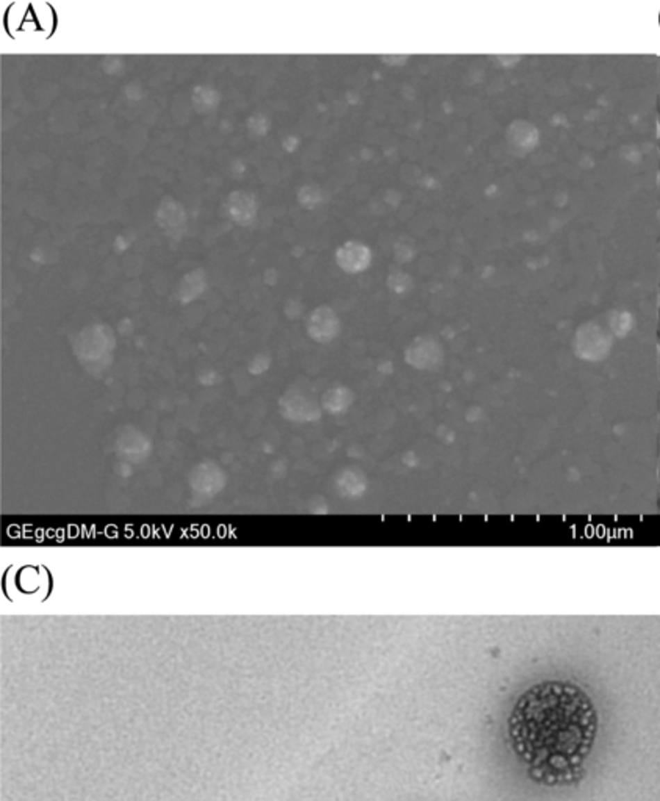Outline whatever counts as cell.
<instances>
[{"instance_id": "4", "label": "cell", "mask_w": 660, "mask_h": 801, "mask_svg": "<svg viewBox=\"0 0 660 801\" xmlns=\"http://www.w3.org/2000/svg\"><path fill=\"white\" fill-rule=\"evenodd\" d=\"M158 224L161 226V229H165V231L171 235H176L177 231L182 232L185 224L183 210L176 206L171 216V202H163L158 210Z\"/></svg>"}, {"instance_id": "1", "label": "cell", "mask_w": 660, "mask_h": 801, "mask_svg": "<svg viewBox=\"0 0 660 801\" xmlns=\"http://www.w3.org/2000/svg\"><path fill=\"white\" fill-rule=\"evenodd\" d=\"M597 731L595 706L581 687L543 681L522 692L509 717V741L529 776L543 786L582 778Z\"/></svg>"}, {"instance_id": "2", "label": "cell", "mask_w": 660, "mask_h": 801, "mask_svg": "<svg viewBox=\"0 0 660 801\" xmlns=\"http://www.w3.org/2000/svg\"><path fill=\"white\" fill-rule=\"evenodd\" d=\"M335 260L343 271L357 274L368 268L371 263V251L357 241H347L335 252Z\"/></svg>"}, {"instance_id": "5", "label": "cell", "mask_w": 660, "mask_h": 801, "mask_svg": "<svg viewBox=\"0 0 660 801\" xmlns=\"http://www.w3.org/2000/svg\"><path fill=\"white\" fill-rule=\"evenodd\" d=\"M192 99H195V107L201 111L211 110L217 104L216 92L213 90L204 88V86H199V88L195 91V97Z\"/></svg>"}, {"instance_id": "6", "label": "cell", "mask_w": 660, "mask_h": 801, "mask_svg": "<svg viewBox=\"0 0 660 801\" xmlns=\"http://www.w3.org/2000/svg\"><path fill=\"white\" fill-rule=\"evenodd\" d=\"M196 287L204 290L202 271L191 272V274H188L183 279L182 285H180V295H191V297L196 296V295L201 293V291L196 290Z\"/></svg>"}, {"instance_id": "3", "label": "cell", "mask_w": 660, "mask_h": 801, "mask_svg": "<svg viewBox=\"0 0 660 801\" xmlns=\"http://www.w3.org/2000/svg\"><path fill=\"white\" fill-rule=\"evenodd\" d=\"M227 215L230 220L240 226H249L257 215V202L251 192L235 191L227 197L226 204Z\"/></svg>"}]
</instances>
